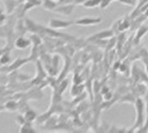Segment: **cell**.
Masks as SVG:
<instances>
[{
  "mask_svg": "<svg viewBox=\"0 0 148 133\" xmlns=\"http://www.w3.org/2000/svg\"><path fill=\"white\" fill-rule=\"evenodd\" d=\"M134 104H135V110H136V113H138L135 125L141 126L142 123H143V101L141 98H136Z\"/></svg>",
  "mask_w": 148,
  "mask_h": 133,
  "instance_id": "6da1fadb",
  "label": "cell"
},
{
  "mask_svg": "<svg viewBox=\"0 0 148 133\" xmlns=\"http://www.w3.org/2000/svg\"><path fill=\"white\" fill-rule=\"evenodd\" d=\"M118 1H120L123 3H126V5H131V6H134L135 2H136V0H118Z\"/></svg>",
  "mask_w": 148,
  "mask_h": 133,
  "instance_id": "e0dca14e",
  "label": "cell"
},
{
  "mask_svg": "<svg viewBox=\"0 0 148 133\" xmlns=\"http://www.w3.org/2000/svg\"><path fill=\"white\" fill-rule=\"evenodd\" d=\"M147 31H148V27H147V25H141V27L139 28V30L136 31L135 39H134V44H138V43H139V40L141 39V37H142V36H145Z\"/></svg>",
  "mask_w": 148,
  "mask_h": 133,
  "instance_id": "8992f818",
  "label": "cell"
},
{
  "mask_svg": "<svg viewBox=\"0 0 148 133\" xmlns=\"http://www.w3.org/2000/svg\"><path fill=\"white\" fill-rule=\"evenodd\" d=\"M112 36H113L112 30H103V31H99L98 34H95V35L90 36L89 40H103V39L112 37Z\"/></svg>",
  "mask_w": 148,
  "mask_h": 133,
  "instance_id": "7a4b0ae2",
  "label": "cell"
},
{
  "mask_svg": "<svg viewBox=\"0 0 148 133\" xmlns=\"http://www.w3.org/2000/svg\"><path fill=\"white\" fill-rule=\"evenodd\" d=\"M27 61H28V59H21V58H18V59H16V60L12 64V66H10L9 68H10L12 71H13V69H17L20 66H22V65L25 64Z\"/></svg>",
  "mask_w": 148,
  "mask_h": 133,
  "instance_id": "ba28073f",
  "label": "cell"
},
{
  "mask_svg": "<svg viewBox=\"0 0 148 133\" xmlns=\"http://www.w3.org/2000/svg\"><path fill=\"white\" fill-rule=\"evenodd\" d=\"M30 45V40L27 39V38H23V37H20L15 40V46L17 49H25Z\"/></svg>",
  "mask_w": 148,
  "mask_h": 133,
  "instance_id": "5b68a950",
  "label": "cell"
},
{
  "mask_svg": "<svg viewBox=\"0 0 148 133\" xmlns=\"http://www.w3.org/2000/svg\"><path fill=\"white\" fill-rule=\"evenodd\" d=\"M21 132H24V131H30V132H32L34 131V128L30 126V124L27 121V124H25V126H24V124H23V126L21 127V130H20Z\"/></svg>",
  "mask_w": 148,
  "mask_h": 133,
  "instance_id": "9a60e30c",
  "label": "cell"
},
{
  "mask_svg": "<svg viewBox=\"0 0 148 133\" xmlns=\"http://www.w3.org/2000/svg\"><path fill=\"white\" fill-rule=\"evenodd\" d=\"M38 5H40V1L39 0H28L24 3V9H30L31 7H36Z\"/></svg>",
  "mask_w": 148,
  "mask_h": 133,
  "instance_id": "8fae6325",
  "label": "cell"
},
{
  "mask_svg": "<svg viewBox=\"0 0 148 133\" xmlns=\"http://www.w3.org/2000/svg\"><path fill=\"white\" fill-rule=\"evenodd\" d=\"M111 2V0H101V3H99V7L101 8H105L109 6V3Z\"/></svg>",
  "mask_w": 148,
  "mask_h": 133,
  "instance_id": "2e32d148",
  "label": "cell"
},
{
  "mask_svg": "<svg viewBox=\"0 0 148 133\" xmlns=\"http://www.w3.org/2000/svg\"><path fill=\"white\" fill-rule=\"evenodd\" d=\"M146 16H148V10H147V12H146Z\"/></svg>",
  "mask_w": 148,
  "mask_h": 133,
  "instance_id": "d6986e66",
  "label": "cell"
},
{
  "mask_svg": "<svg viewBox=\"0 0 148 133\" xmlns=\"http://www.w3.org/2000/svg\"><path fill=\"white\" fill-rule=\"evenodd\" d=\"M72 24V22L68 21H60V20H51L50 21V27L53 29H59V28H67Z\"/></svg>",
  "mask_w": 148,
  "mask_h": 133,
  "instance_id": "277c9868",
  "label": "cell"
},
{
  "mask_svg": "<svg viewBox=\"0 0 148 133\" xmlns=\"http://www.w3.org/2000/svg\"><path fill=\"white\" fill-rule=\"evenodd\" d=\"M146 108H147V123H146V127L143 128V131L148 130V97H147V105H146Z\"/></svg>",
  "mask_w": 148,
  "mask_h": 133,
  "instance_id": "ac0fdd59",
  "label": "cell"
},
{
  "mask_svg": "<svg viewBox=\"0 0 148 133\" xmlns=\"http://www.w3.org/2000/svg\"><path fill=\"white\" fill-rule=\"evenodd\" d=\"M73 10V6H65V7H61V8H58L57 9V12H59V13H61V14H65V15H68V14H71V12Z\"/></svg>",
  "mask_w": 148,
  "mask_h": 133,
  "instance_id": "7c38bea8",
  "label": "cell"
},
{
  "mask_svg": "<svg viewBox=\"0 0 148 133\" xmlns=\"http://www.w3.org/2000/svg\"><path fill=\"white\" fill-rule=\"evenodd\" d=\"M23 117H24L25 121L31 123L32 120H35V119H36V112H35V111H32V110H28V111L23 114Z\"/></svg>",
  "mask_w": 148,
  "mask_h": 133,
  "instance_id": "52a82bcc",
  "label": "cell"
},
{
  "mask_svg": "<svg viewBox=\"0 0 148 133\" xmlns=\"http://www.w3.org/2000/svg\"><path fill=\"white\" fill-rule=\"evenodd\" d=\"M99 3H101V0H86L82 5L87 8H94L96 6H99Z\"/></svg>",
  "mask_w": 148,
  "mask_h": 133,
  "instance_id": "9c48e42d",
  "label": "cell"
},
{
  "mask_svg": "<svg viewBox=\"0 0 148 133\" xmlns=\"http://www.w3.org/2000/svg\"><path fill=\"white\" fill-rule=\"evenodd\" d=\"M56 2L53 1V0H44V2H43V7L45 8V9H47V10H53V9H56Z\"/></svg>",
  "mask_w": 148,
  "mask_h": 133,
  "instance_id": "30bf717a",
  "label": "cell"
},
{
  "mask_svg": "<svg viewBox=\"0 0 148 133\" xmlns=\"http://www.w3.org/2000/svg\"><path fill=\"white\" fill-rule=\"evenodd\" d=\"M111 1H116V0H111Z\"/></svg>",
  "mask_w": 148,
  "mask_h": 133,
  "instance_id": "44dd1931",
  "label": "cell"
},
{
  "mask_svg": "<svg viewBox=\"0 0 148 133\" xmlns=\"http://www.w3.org/2000/svg\"><path fill=\"white\" fill-rule=\"evenodd\" d=\"M5 108H6L7 110H16V109H17V103L14 102V101H10V102H8V103L5 105Z\"/></svg>",
  "mask_w": 148,
  "mask_h": 133,
  "instance_id": "5bb4252c",
  "label": "cell"
},
{
  "mask_svg": "<svg viewBox=\"0 0 148 133\" xmlns=\"http://www.w3.org/2000/svg\"><path fill=\"white\" fill-rule=\"evenodd\" d=\"M0 15H2V10L1 9H0Z\"/></svg>",
  "mask_w": 148,
  "mask_h": 133,
  "instance_id": "ffe728a7",
  "label": "cell"
},
{
  "mask_svg": "<svg viewBox=\"0 0 148 133\" xmlns=\"http://www.w3.org/2000/svg\"><path fill=\"white\" fill-rule=\"evenodd\" d=\"M101 22V17L94 19V17H82L75 21L76 24L79 25H92V24H97Z\"/></svg>",
  "mask_w": 148,
  "mask_h": 133,
  "instance_id": "3957f363",
  "label": "cell"
},
{
  "mask_svg": "<svg viewBox=\"0 0 148 133\" xmlns=\"http://www.w3.org/2000/svg\"><path fill=\"white\" fill-rule=\"evenodd\" d=\"M9 61H10V57H9V54H8V53H5V54L2 53L1 57H0V64L3 65V64H8Z\"/></svg>",
  "mask_w": 148,
  "mask_h": 133,
  "instance_id": "4fadbf2b",
  "label": "cell"
}]
</instances>
